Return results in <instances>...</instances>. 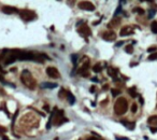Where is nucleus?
I'll list each match as a JSON object with an SVG mask.
<instances>
[{
  "label": "nucleus",
  "mask_w": 157,
  "mask_h": 140,
  "mask_svg": "<svg viewBox=\"0 0 157 140\" xmlns=\"http://www.w3.org/2000/svg\"><path fill=\"white\" fill-rule=\"evenodd\" d=\"M21 80L24 85H25L26 87H28L29 90H34V88H36L37 82H36V80L33 79L32 74L28 70H26V69L23 70V72H22V74H21Z\"/></svg>",
  "instance_id": "nucleus-1"
},
{
  "label": "nucleus",
  "mask_w": 157,
  "mask_h": 140,
  "mask_svg": "<svg viewBox=\"0 0 157 140\" xmlns=\"http://www.w3.org/2000/svg\"><path fill=\"white\" fill-rule=\"evenodd\" d=\"M128 109V102L125 97H119L114 103V112L116 115H123Z\"/></svg>",
  "instance_id": "nucleus-2"
},
{
  "label": "nucleus",
  "mask_w": 157,
  "mask_h": 140,
  "mask_svg": "<svg viewBox=\"0 0 157 140\" xmlns=\"http://www.w3.org/2000/svg\"><path fill=\"white\" fill-rule=\"evenodd\" d=\"M19 16H21V18L23 21L30 22L36 18V13L31 10H21L19 11Z\"/></svg>",
  "instance_id": "nucleus-3"
},
{
  "label": "nucleus",
  "mask_w": 157,
  "mask_h": 140,
  "mask_svg": "<svg viewBox=\"0 0 157 140\" xmlns=\"http://www.w3.org/2000/svg\"><path fill=\"white\" fill-rule=\"evenodd\" d=\"M102 39L105 41H114L116 40V34L113 30H107L102 34Z\"/></svg>",
  "instance_id": "nucleus-4"
},
{
  "label": "nucleus",
  "mask_w": 157,
  "mask_h": 140,
  "mask_svg": "<svg viewBox=\"0 0 157 140\" xmlns=\"http://www.w3.org/2000/svg\"><path fill=\"white\" fill-rule=\"evenodd\" d=\"M46 73L49 78H53V79H58L60 77V73L55 67H47L46 68Z\"/></svg>",
  "instance_id": "nucleus-5"
},
{
  "label": "nucleus",
  "mask_w": 157,
  "mask_h": 140,
  "mask_svg": "<svg viewBox=\"0 0 157 140\" xmlns=\"http://www.w3.org/2000/svg\"><path fill=\"white\" fill-rule=\"evenodd\" d=\"M77 32H79L81 36L85 37V38H87L88 36H90L92 34V31H90V28L88 27L86 24H83V26H81V27L77 29Z\"/></svg>",
  "instance_id": "nucleus-6"
},
{
  "label": "nucleus",
  "mask_w": 157,
  "mask_h": 140,
  "mask_svg": "<svg viewBox=\"0 0 157 140\" xmlns=\"http://www.w3.org/2000/svg\"><path fill=\"white\" fill-rule=\"evenodd\" d=\"M89 64H90V62L88 59H86V62H84L83 65L81 66V68L79 69V74H81V75H83V77H87L88 75V69H89Z\"/></svg>",
  "instance_id": "nucleus-7"
},
{
  "label": "nucleus",
  "mask_w": 157,
  "mask_h": 140,
  "mask_svg": "<svg viewBox=\"0 0 157 140\" xmlns=\"http://www.w3.org/2000/svg\"><path fill=\"white\" fill-rule=\"evenodd\" d=\"M9 52H10V54H9L8 56H5V58H4V60H3V64L4 65H10V64L14 62L15 60L17 59V58H16V54H15L14 50H12V51H9Z\"/></svg>",
  "instance_id": "nucleus-8"
},
{
  "label": "nucleus",
  "mask_w": 157,
  "mask_h": 140,
  "mask_svg": "<svg viewBox=\"0 0 157 140\" xmlns=\"http://www.w3.org/2000/svg\"><path fill=\"white\" fill-rule=\"evenodd\" d=\"M79 8L82 10L85 11H94L95 10V6L89 1H81L79 3Z\"/></svg>",
  "instance_id": "nucleus-9"
},
{
  "label": "nucleus",
  "mask_w": 157,
  "mask_h": 140,
  "mask_svg": "<svg viewBox=\"0 0 157 140\" xmlns=\"http://www.w3.org/2000/svg\"><path fill=\"white\" fill-rule=\"evenodd\" d=\"M1 11L4 13V14H14V13H19L18 9L14 8V6H2Z\"/></svg>",
  "instance_id": "nucleus-10"
},
{
  "label": "nucleus",
  "mask_w": 157,
  "mask_h": 140,
  "mask_svg": "<svg viewBox=\"0 0 157 140\" xmlns=\"http://www.w3.org/2000/svg\"><path fill=\"white\" fill-rule=\"evenodd\" d=\"M133 34V27L132 26H124V27L120 29V37H126V36H129V34Z\"/></svg>",
  "instance_id": "nucleus-11"
},
{
  "label": "nucleus",
  "mask_w": 157,
  "mask_h": 140,
  "mask_svg": "<svg viewBox=\"0 0 157 140\" xmlns=\"http://www.w3.org/2000/svg\"><path fill=\"white\" fill-rule=\"evenodd\" d=\"M119 24H120V18H118V17H114V18L108 24V27L109 28H114L115 27L116 28Z\"/></svg>",
  "instance_id": "nucleus-12"
},
{
  "label": "nucleus",
  "mask_w": 157,
  "mask_h": 140,
  "mask_svg": "<svg viewBox=\"0 0 157 140\" xmlns=\"http://www.w3.org/2000/svg\"><path fill=\"white\" fill-rule=\"evenodd\" d=\"M41 87L42 88H55V87H57V84L51 83V82H43V83L41 84Z\"/></svg>",
  "instance_id": "nucleus-13"
},
{
  "label": "nucleus",
  "mask_w": 157,
  "mask_h": 140,
  "mask_svg": "<svg viewBox=\"0 0 157 140\" xmlns=\"http://www.w3.org/2000/svg\"><path fill=\"white\" fill-rule=\"evenodd\" d=\"M147 123L152 126H157V115H152L148 118Z\"/></svg>",
  "instance_id": "nucleus-14"
},
{
  "label": "nucleus",
  "mask_w": 157,
  "mask_h": 140,
  "mask_svg": "<svg viewBox=\"0 0 157 140\" xmlns=\"http://www.w3.org/2000/svg\"><path fill=\"white\" fill-rule=\"evenodd\" d=\"M108 72H109V75H110V77L115 78L116 75H117L118 70H117V69H115V68H112V67H109V68H108Z\"/></svg>",
  "instance_id": "nucleus-15"
},
{
  "label": "nucleus",
  "mask_w": 157,
  "mask_h": 140,
  "mask_svg": "<svg viewBox=\"0 0 157 140\" xmlns=\"http://www.w3.org/2000/svg\"><path fill=\"white\" fill-rule=\"evenodd\" d=\"M120 123H122L123 125H125V126H127L129 129L135 128V123H130V122H128V121H126V120H122L120 121Z\"/></svg>",
  "instance_id": "nucleus-16"
},
{
  "label": "nucleus",
  "mask_w": 157,
  "mask_h": 140,
  "mask_svg": "<svg viewBox=\"0 0 157 140\" xmlns=\"http://www.w3.org/2000/svg\"><path fill=\"white\" fill-rule=\"evenodd\" d=\"M67 98H68L69 103H70V105H73V103L75 102V97H74V95H72L70 92L67 93Z\"/></svg>",
  "instance_id": "nucleus-17"
},
{
  "label": "nucleus",
  "mask_w": 157,
  "mask_h": 140,
  "mask_svg": "<svg viewBox=\"0 0 157 140\" xmlns=\"http://www.w3.org/2000/svg\"><path fill=\"white\" fill-rule=\"evenodd\" d=\"M128 93L132 98H135V97L138 96V93H137V90H135V87H129L128 88Z\"/></svg>",
  "instance_id": "nucleus-18"
},
{
  "label": "nucleus",
  "mask_w": 157,
  "mask_h": 140,
  "mask_svg": "<svg viewBox=\"0 0 157 140\" xmlns=\"http://www.w3.org/2000/svg\"><path fill=\"white\" fill-rule=\"evenodd\" d=\"M92 70H94V72L96 73H99L102 71V66H101L100 64H96L94 67H92Z\"/></svg>",
  "instance_id": "nucleus-19"
},
{
  "label": "nucleus",
  "mask_w": 157,
  "mask_h": 140,
  "mask_svg": "<svg viewBox=\"0 0 157 140\" xmlns=\"http://www.w3.org/2000/svg\"><path fill=\"white\" fill-rule=\"evenodd\" d=\"M151 30H152L153 34H157V22L154 21L151 24Z\"/></svg>",
  "instance_id": "nucleus-20"
},
{
  "label": "nucleus",
  "mask_w": 157,
  "mask_h": 140,
  "mask_svg": "<svg viewBox=\"0 0 157 140\" xmlns=\"http://www.w3.org/2000/svg\"><path fill=\"white\" fill-rule=\"evenodd\" d=\"M67 90H65V88H60V92H59V94H58V97L59 98H64V97H67Z\"/></svg>",
  "instance_id": "nucleus-21"
},
{
  "label": "nucleus",
  "mask_w": 157,
  "mask_h": 140,
  "mask_svg": "<svg viewBox=\"0 0 157 140\" xmlns=\"http://www.w3.org/2000/svg\"><path fill=\"white\" fill-rule=\"evenodd\" d=\"M125 52L128 54H132L133 53V46L131 44L129 45H126V47H125Z\"/></svg>",
  "instance_id": "nucleus-22"
},
{
  "label": "nucleus",
  "mask_w": 157,
  "mask_h": 140,
  "mask_svg": "<svg viewBox=\"0 0 157 140\" xmlns=\"http://www.w3.org/2000/svg\"><path fill=\"white\" fill-rule=\"evenodd\" d=\"M132 11L133 12H135V13H139L140 15H143L144 13H145V11H144L143 9H141V8H135Z\"/></svg>",
  "instance_id": "nucleus-23"
},
{
  "label": "nucleus",
  "mask_w": 157,
  "mask_h": 140,
  "mask_svg": "<svg viewBox=\"0 0 157 140\" xmlns=\"http://www.w3.org/2000/svg\"><path fill=\"white\" fill-rule=\"evenodd\" d=\"M111 92H112V95H113L114 97H115V96H117V95H119L120 93H122L119 90H117V88H112V90H111Z\"/></svg>",
  "instance_id": "nucleus-24"
},
{
  "label": "nucleus",
  "mask_w": 157,
  "mask_h": 140,
  "mask_svg": "<svg viewBox=\"0 0 157 140\" xmlns=\"http://www.w3.org/2000/svg\"><path fill=\"white\" fill-rule=\"evenodd\" d=\"M71 60H72V62L74 65H76V60H77V55L76 54H72V55H71Z\"/></svg>",
  "instance_id": "nucleus-25"
},
{
  "label": "nucleus",
  "mask_w": 157,
  "mask_h": 140,
  "mask_svg": "<svg viewBox=\"0 0 157 140\" xmlns=\"http://www.w3.org/2000/svg\"><path fill=\"white\" fill-rule=\"evenodd\" d=\"M154 59H157V53L151 54V55L148 56V60H154Z\"/></svg>",
  "instance_id": "nucleus-26"
},
{
  "label": "nucleus",
  "mask_w": 157,
  "mask_h": 140,
  "mask_svg": "<svg viewBox=\"0 0 157 140\" xmlns=\"http://www.w3.org/2000/svg\"><path fill=\"white\" fill-rule=\"evenodd\" d=\"M137 110H138L137 105H135V103H132V106H131V112H132V113H135Z\"/></svg>",
  "instance_id": "nucleus-27"
},
{
  "label": "nucleus",
  "mask_w": 157,
  "mask_h": 140,
  "mask_svg": "<svg viewBox=\"0 0 157 140\" xmlns=\"http://www.w3.org/2000/svg\"><path fill=\"white\" fill-rule=\"evenodd\" d=\"M154 15H155V10H152V9H151V10L148 11V18H152Z\"/></svg>",
  "instance_id": "nucleus-28"
},
{
  "label": "nucleus",
  "mask_w": 157,
  "mask_h": 140,
  "mask_svg": "<svg viewBox=\"0 0 157 140\" xmlns=\"http://www.w3.org/2000/svg\"><path fill=\"white\" fill-rule=\"evenodd\" d=\"M156 50H157L156 46H151V47H148V49H147V52H148V53H153V52H155Z\"/></svg>",
  "instance_id": "nucleus-29"
},
{
  "label": "nucleus",
  "mask_w": 157,
  "mask_h": 140,
  "mask_svg": "<svg viewBox=\"0 0 157 140\" xmlns=\"http://www.w3.org/2000/svg\"><path fill=\"white\" fill-rule=\"evenodd\" d=\"M120 11H122V6H118V8L116 9V11H115V14H114V15H115V17L117 16L118 14H119V12H120Z\"/></svg>",
  "instance_id": "nucleus-30"
},
{
  "label": "nucleus",
  "mask_w": 157,
  "mask_h": 140,
  "mask_svg": "<svg viewBox=\"0 0 157 140\" xmlns=\"http://www.w3.org/2000/svg\"><path fill=\"white\" fill-rule=\"evenodd\" d=\"M6 130H8V129H6L5 127H3V126H1V125H0V134H4V133H6Z\"/></svg>",
  "instance_id": "nucleus-31"
},
{
  "label": "nucleus",
  "mask_w": 157,
  "mask_h": 140,
  "mask_svg": "<svg viewBox=\"0 0 157 140\" xmlns=\"http://www.w3.org/2000/svg\"><path fill=\"white\" fill-rule=\"evenodd\" d=\"M115 139L116 140H129L128 138H126V137H115Z\"/></svg>",
  "instance_id": "nucleus-32"
},
{
  "label": "nucleus",
  "mask_w": 157,
  "mask_h": 140,
  "mask_svg": "<svg viewBox=\"0 0 157 140\" xmlns=\"http://www.w3.org/2000/svg\"><path fill=\"white\" fill-rule=\"evenodd\" d=\"M95 90H96V86L92 85V87H90V93H95Z\"/></svg>",
  "instance_id": "nucleus-33"
},
{
  "label": "nucleus",
  "mask_w": 157,
  "mask_h": 140,
  "mask_svg": "<svg viewBox=\"0 0 157 140\" xmlns=\"http://www.w3.org/2000/svg\"><path fill=\"white\" fill-rule=\"evenodd\" d=\"M139 102L141 103V105H143V103H144V101H143V98H142L141 96H140V98H139Z\"/></svg>",
  "instance_id": "nucleus-34"
},
{
  "label": "nucleus",
  "mask_w": 157,
  "mask_h": 140,
  "mask_svg": "<svg viewBox=\"0 0 157 140\" xmlns=\"http://www.w3.org/2000/svg\"><path fill=\"white\" fill-rule=\"evenodd\" d=\"M123 43H124V42H123V41H119V42H117L115 45H116V46H120V45H122Z\"/></svg>",
  "instance_id": "nucleus-35"
},
{
  "label": "nucleus",
  "mask_w": 157,
  "mask_h": 140,
  "mask_svg": "<svg viewBox=\"0 0 157 140\" xmlns=\"http://www.w3.org/2000/svg\"><path fill=\"white\" fill-rule=\"evenodd\" d=\"M44 110H45V111H47V112H49V106H44Z\"/></svg>",
  "instance_id": "nucleus-36"
},
{
  "label": "nucleus",
  "mask_w": 157,
  "mask_h": 140,
  "mask_svg": "<svg viewBox=\"0 0 157 140\" xmlns=\"http://www.w3.org/2000/svg\"><path fill=\"white\" fill-rule=\"evenodd\" d=\"M108 88H109V86L108 85H103V87H102V90H108Z\"/></svg>",
  "instance_id": "nucleus-37"
},
{
  "label": "nucleus",
  "mask_w": 157,
  "mask_h": 140,
  "mask_svg": "<svg viewBox=\"0 0 157 140\" xmlns=\"http://www.w3.org/2000/svg\"><path fill=\"white\" fill-rule=\"evenodd\" d=\"M0 81H1V82H4V79H3V77H2L1 74H0Z\"/></svg>",
  "instance_id": "nucleus-38"
},
{
  "label": "nucleus",
  "mask_w": 157,
  "mask_h": 140,
  "mask_svg": "<svg viewBox=\"0 0 157 140\" xmlns=\"http://www.w3.org/2000/svg\"><path fill=\"white\" fill-rule=\"evenodd\" d=\"M87 140H97V139H96V138H94V137H90V138H88Z\"/></svg>",
  "instance_id": "nucleus-39"
},
{
  "label": "nucleus",
  "mask_w": 157,
  "mask_h": 140,
  "mask_svg": "<svg viewBox=\"0 0 157 140\" xmlns=\"http://www.w3.org/2000/svg\"><path fill=\"white\" fill-rule=\"evenodd\" d=\"M3 140H9V138H6V137H3Z\"/></svg>",
  "instance_id": "nucleus-40"
},
{
  "label": "nucleus",
  "mask_w": 157,
  "mask_h": 140,
  "mask_svg": "<svg viewBox=\"0 0 157 140\" xmlns=\"http://www.w3.org/2000/svg\"><path fill=\"white\" fill-rule=\"evenodd\" d=\"M1 58H2V57H0V60H1ZM0 71H1V67H0Z\"/></svg>",
  "instance_id": "nucleus-41"
},
{
  "label": "nucleus",
  "mask_w": 157,
  "mask_h": 140,
  "mask_svg": "<svg viewBox=\"0 0 157 140\" xmlns=\"http://www.w3.org/2000/svg\"><path fill=\"white\" fill-rule=\"evenodd\" d=\"M156 107H157V106H156Z\"/></svg>",
  "instance_id": "nucleus-42"
}]
</instances>
